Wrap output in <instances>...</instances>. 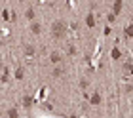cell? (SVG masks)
<instances>
[{
    "label": "cell",
    "instance_id": "17",
    "mask_svg": "<svg viewBox=\"0 0 133 118\" xmlns=\"http://www.w3.org/2000/svg\"><path fill=\"white\" fill-rule=\"evenodd\" d=\"M88 86H89V80H88V78H82V80H80V88H82V90H86Z\"/></svg>",
    "mask_w": 133,
    "mask_h": 118
},
{
    "label": "cell",
    "instance_id": "19",
    "mask_svg": "<svg viewBox=\"0 0 133 118\" xmlns=\"http://www.w3.org/2000/svg\"><path fill=\"white\" fill-rule=\"evenodd\" d=\"M66 52H69V55H76V48H74V46L70 44V46H69V49H66Z\"/></svg>",
    "mask_w": 133,
    "mask_h": 118
},
{
    "label": "cell",
    "instance_id": "10",
    "mask_svg": "<svg viewBox=\"0 0 133 118\" xmlns=\"http://www.w3.org/2000/svg\"><path fill=\"white\" fill-rule=\"evenodd\" d=\"M6 116H8V118H19V113H17V109H15V107H11V109H8Z\"/></svg>",
    "mask_w": 133,
    "mask_h": 118
},
{
    "label": "cell",
    "instance_id": "22",
    "mask_svg": "<svg viewBox=\"0 0 133 118\" xmlns=\"http://www.w3.org/2000/svg\"><path fill=\"white\" fill-rule=\"evenodd\" d=\"M0 116H2V109H0Z\"/></svg>",
    "mask_w": 133,
    "mask_h": 118
},
{
    "label": "cell",
    "instance_id": "18",
    "mask_svg": "<svg viewBox=\"0 0 133 118\" xmlns=\"http://www.w3.org/2000/svg\"><path fill=\"white\" fill-rule=\"evenodd\" d=\"M2 17H4L6 21H8V19H11V15H10V10H4V11H2Z\"/></svg>",
    "mask_w": 133,
    "mask_h": 118
},
{
    "label": "cell",
    "instance_id": "9",
    "mask_svg": "<svg viewBox=\"0 0 133 118\" xmlns=\"http://www.w3.org/2000/svg\"><path fill=\"white\" fill-rule=\"evenodd\" d=\"M25 17H27V19L31 21V23H32V21H36V19H34V17H36V11H34V8H29V10L25 11Z\"/></svg>",
    "mask_w": 133,
    "mask_h": 118
},
{
    "label": "cell",
    "instance_id": "14",
    "mask_svg": "<svg viewBox=\"0 0 133 118\" xmlns=\"http://www.w3.org/2000/svg\"><path fill=\"white\" fill-rule=\"evenodd\" d=\"M0 80H2V82H8V80H10V69H8V67L4 69V72H2V76H0Z\"/></svg>",
    "mask_w": 133,
    "mask_h": 118
},
{
    "label": "cell",
    "instance_id": "20",
    "mask_svg": "<svg viewBox=\"0 0 133 118\" xmlns=\"http://www.w3.org/2000/svg\"><path fill=\"white\" fill-rule=\"evenodd\" d=\"M107 19H108V23H114V21H116V15H114L112 11H110V14H108V17H107Z\"/></svg>",
    "mask_w": 133,
    "mask_h": 118
},
{
    "label": "cell",
    "instance_id": "4",
    "mask_svg": "<svg viewBox=\"0 0 133 118\" xmlns=\"http://www.w3.org/2000/svg\"><path fill=\"white\" fill-rule=\"evenodd\" d=\"M122 8H124V2H122V0H116V2L112 4V14L118 15L120 11H122Z\"/></svg>",
    "mask_w": 133,
    "mask_h": 118
},
{
    "label": "cell",
    "instance_id": "2",
    "mask_svg": "<svg viewBox=\"0 0 133 118\" xmlns=\"http://www.w3.org/2000/svg\"><path fill=\"white\" fill-rule=\"evenodd\" d=\"M21 105H23L25 109H32V105H34V97H32V95H25V97L21 99Z\"/></svg>",
    "mask_w": 133,
    "mask_h": 118
},
{
    "label": "cell",
    "instance_id": "1",
    "mask_svg": "<svg viewBox=\"0 0 133 118\" xmlns=\"http://www.w3.org/2000/svg\"><path fill=\"white\" fill-rule=\"evenodd\" d=\"M51 34H53V38H63V36L66 34V23L65 21H55L51 25Z\"/></svg>",
    "mask_w": 133,
    "mask_h": 118
},
{
    "label": "cell",
    "instance_id": "15",
    "mask_svg": "<svg viewBox=\"0 0 133 118\" xmlns=\"http://www.w3.org/2000/svg\"><path fill=\"white\" fill-rule=\"evenodd\" d=\"M124 34H125V38H131V36H133V23L129 25V27H125Z\"/></svg>",
    "mask_w": 133,
    "mask_h": 118
},
{
    "label": "cell",
    "instance_id": "6",
    "mask_svg": "<svg viewBox=\"0 0 133 118\" xmlns=\"http://www.w3.org/2000/svg\"><path fill=\"white\" fill-rule=\"evenodd\" d=\"M31 33H32V34H40V33H42V25H40L38 21H32V23H31Z\"/></svg>",
    "mask_w": 133,
    "mask_h": 118
},
{
    "label": "cell",
    "instance_id": "16",
    "mask_svg": "<svg viewBox=\"0 0 133 118\" xmlns=\"http://www.w3.org/2000/svg\"><path fill=\"white\" fill-rule=\"evenodd\" d=\"M124 71L128 72V74H133V63H131V61H129V63H125V65H124Z\"/></svg>",
    "mask_w": 133,
    "mask_h": 118
},
{
    "label": "cell",
    "instance_id": "3",
    "mask_svg": "<svg viewBox=\"0 0 133 118\" xmlns=\"http://www.w3.org/2000/svg\"><path fill=\"white\" fill-rule=\"evenodd\" d=\"M101 101H103V97H101V94H99V91H93V95L89 97V103H91L93 107H97V105H101Z\"/></svg>",
    "mask_w": 133,
    "mask_h": 118
},
{
    "label": "cell",
    "instance_id": "7",
    "mask_svg": "<svg viewBox=\"0 0 133 118\" xmlns=\"http://www.w3.org/2000/svg\"><path fill=\"white\" fill-rule=\"evenodd\" d=\"M50 61H51V63H61V61H63V55L59 53V52H53V53L50 55Z\"/></svg>",
    "mask_w": 133,
    "mask_h": 118
},
{
    "label": "cell",
    "instance_id": "13",
    "mask_svg": "<svg viewBox=\"0 0 133 118\" xmlns=\"http://www.w3.org/2000/svg\"><path fill=\"white\" fill-rule=\"evenodd\" d=\"M120 57H122V53H120V48L114 46V48H112V59H120Z\"/></svg>",
    "mask_w": 133,
    "mask_h": 118
},
{
    "label": "cell",
    "instance_id": "12",
    "mask_svg": "<svg viewBox=\"0 0 133 118\" xmlns=\"http://www.w3.org/2000/svg\"><path fill=\"white\" fill-rule=\"evenodd\" d=\"M15 78H17V80H23V78H25V69H21V67H19V69H15Z\"/></svg>",
    "mask_w": 133,
    "mask_h": 118
},
{
    "label": "cell",
    "instance_id": "5",
    "mask_svg": "<svg viewBox=\"0 0 133 118\" xmlns=\"http://www.w3.org/2000/svg\"><path fill=\"white\" fill-rule=\"evenodd\" d=\"M86 25H88L89 29L95 27V15H93V11H89V14L86 15Z\"/></svg>",
    "mask_w": 133,
    "mask_h": 118
},
{
    "label": "cell",
    "instance_id": "8",
    "mask_svg": "<svg viewBox=\"0 0 133 118\" xmlns=\"http://www.w3.org/2000/svg\"><path fill=\"white\" fill-rule=\"evenodd\" d=\"M63 74H65V69H63V67H55V69L51 71V76H53V78H61Z\"/></svg>",
    "mask_w": 133,
    "mask_h": 118
},
{
    "label": "cell",
    "instance_id": "11",
    "mask_svg": "<svg viewBox=\"0 0 133 118\" xmlns=\"http://www.w3.org/2000/svg\"><path fill=\"white\" fill-rule=\"evenodd\" d=\"M34 53H36V48L34 46H25V55H27V57H32Z\"/></svg>",
    "mask_w": 133,
    "mask_h": 118
},
{
    "label": "cell",
    "instance_id": "21",
    "mask_svg": "<svg viewBox=\"0 0 133 118\" xmlns=\"http://www.w3.org/2000/svg\"><path fill=\"white\" fill-rule=\"evenodd\" d=\"M124 90H125V94H129V91H133V86H131V84H128Z\"/></svg>",
    "mask_w": 133,
    "mask_h": 118
}]
</instances>
